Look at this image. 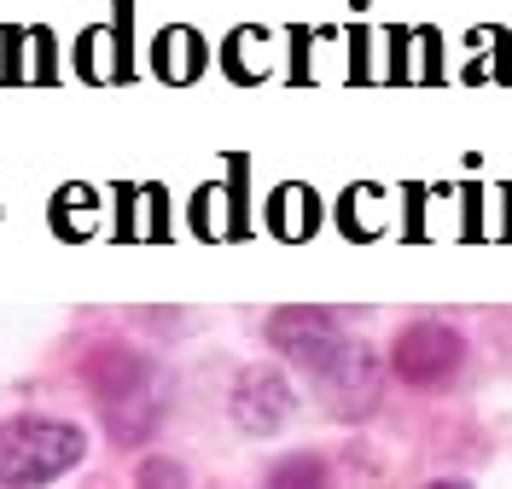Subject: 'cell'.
I'll list each match as a JSON object with an SVG mask.
<instances>
[{
	"instance_id": "cell-8",
	"label": "cell",
	"mask_w": 512,
	"mask_h": 489,
	"mask_svg": "<svg viewBox=\"0 0 512 489\" xmlns=\"http://www.w3.org/2000/svg\"><path fill=\"white\" fill-rule=\"evenodd\" d=\"M163 478L181 484V466H169V460H146V466H140V484H163Z\"/></svg>"
},
{
	"instance_id": "cell-2",
	"label": "cell",
	"mask_w": 512,
	"mask_h": 489,
	"mask_svg": "<svg viewBox=\"0 0 512 489\" xmlns=\"http://www.w3.org/2000/svg\"><path fill=\"white\" fill-rule=\"evenodd\" d=\"M88 437L70 420H47V414H18L0 425V484H47L64 478L70 466H82Z\"/></svg>"
},
{
	"instance_id": "cell-7",
	"label": "cell",
	"mask_w": 512,
	"mask_h": 489,
	"mask_svg": "<svg viewBox=\"0 0 512 489\" xmlns=\"http://www.w3.org/2000/svg\"><path fill=\"white\" fill-rule=\"evenodd\" d=\"M320 478H326V466L315 455H297L286 466H274V484H320Z\"/></svg>"
},
{
	"instance_id": "cell-5",
	"label": "cell",
	"mask_w": 512,
	"mask_h": 489,
	"mask_svg": "<svg viewBox=\"0 0 512 489\" xmlns=\"http://www.w3.org/2000/svg\"><path fill=\"white\" fill-rule=\"evenodd\" d=\"M291 408H297V391H291V379L280 367H245L239 385H233V396H227V414H233V425H239L245 437L280 431Z\"/></svg>"
},
{
	"instance_id": "cell-3",
	"label": "cell",
	"mask_w": 512,
	"mask_h": 489,
	"mask_svg": "<svg viewBox=\"0 0 512 489\" xmlns=\"http://www.w3.org/2000/svg\"><path fill=\"white\" fill-rule=\"evenodd\" d=\"M268 344L291 361V367H303L309 379H320L332 361L350 350V338H344V326L332 309H309V303H297V309H274L268 315Z\"/></svg>"
},
{
	"instance_id": "cell-4",
	"label": "cell",
	"mask_w": 512,
	"mask_h": 489,
	"mask_svg": "<svg viewBox=\"0 0 512 489\" xmlns=\"http://www.w3.org/2000/svg\"><path fill=\"white\" fill-rule=\"evenodd\" d=\"M466 361V338L443 321H414L396 344H390V373L414 391H431V385H448Z\"/></svg>"
},
{
	"instance_id": "cell-6",
	"label": "cell",
	"mask_w": 512,
	"mask_h": 489,
	"mask_svg": "<svg viewBox=\"0 0 512 489\" xmlns=\"http://www.w3.org/2000/svg\"><path fill=\"white\" fill-rule=\"evenodd\" d=\"M320 396H326V408L338 420H367L379 408V356L350 344L344 356L320 373Z\"/></svg>"
},
{
	"instance_id": "cell-1",
	"label": "cell",
	"mask_w": 512,
	"mask_h": 489,
	"mask_svg": "<svg viewBox=\"0 0 512 489\" xmlns=\"http://www.w3.org/2000/svg\"><path fill=\"white\" fill-rule=\"evenodd\" d=\"M82 379L94 385L99 408H105V425H111V437L134 449V443H146L163 420V391H158V367L140 356V350H128V344H99L82 356Z\"/></svg>"
}]
</instances>
